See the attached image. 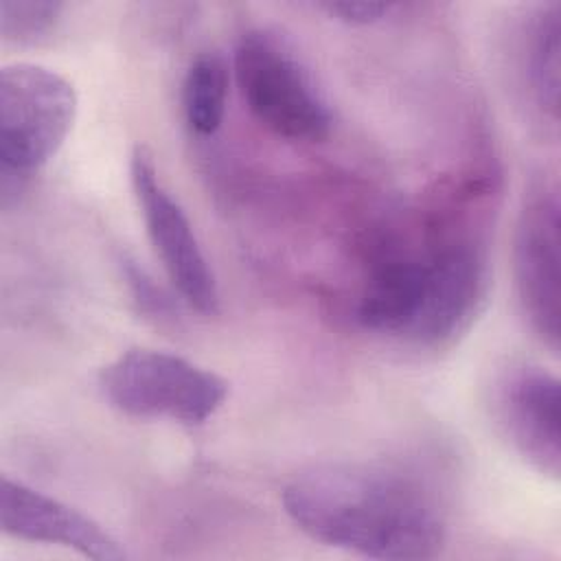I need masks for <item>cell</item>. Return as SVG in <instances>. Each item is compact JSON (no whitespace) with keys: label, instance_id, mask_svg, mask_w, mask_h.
I'll return each mask as SVG.
<instances>
[{"label":"cell","instance_id":"2","mask_svg":"<svg viewBox=\"0 0 561 561\" xmlns=\"http://www.w3.org/2000/svg\"><path fill=\"white\" fill-rule=\"evenodd\" d=\"M480 224L438 213L408 245L383 248L359 289V324L416 346H443L465 333L489 289Z\"/></svg>","mask_w":561,"mask_h":561},{"label":"cell","instance_id":"6","mask_svg":"<svg viewBox=\"0 0 561 561\" xmlns=\"http://www.w3.org/2000/svg\"><path fill=\"white\" fill-rule=\"evenodd\" d=\"M153 156L134 147L129 156V180L140 208L147 237L180 298L204 316L219 311V289L208 259L195 237V230L158 178Z\"/></svg>","mask_w":561,"mask_h":561},{"label":"cell","instance_id":"10","mask_svg":"<svg viewBox=\"0 0 561 561\" xmlns=\"http://www.w3.org/2000/svg\"><path fill=\"white\" fill-rule=\"evenodd\" d=\"M228 68L215 53L197 55L182 79V110L186 125L197 136H213L226 114Z\"/></svg>","mask_w":561,"mask_h":561},{"label":"cell","instance_id":"3","mask_svg":"<svg viewBox=\"0 0 561 561\" xmlns=\"http://www.w3.org/2000/svg\"><path fill=\"white\" fill-rule=\"evenodd\" d=\"M77 118L75 85L59 72L28 61L0 70L2 202L37 173L66 142Z\"/></svg>","mask_w":561,"mask_h":561},{"label":"cell","instance_id":"5","mask_svg":"<svg viewBox=\"0 0 561 561\" xmlns=\"http://www.w3.org/2000/svg\"><path fill=\"white\" fill-rule=\"evenodd\" d=\"M234 79L250 114L272 134L294 142H320L331 112L300 61L263 31L243 33L234 48Z\"/></svg>","mask_w":561,"mask_h":561},{"label":"cell","instance_id":"4","mask_svg":"<svg viewBox=\"0 0 561 561\" xmlns=\"http://www.w3.org/2000/svg\"><path fill=\"white\" fill-rule=\"evenodd\" d=\"M107 403L134 419H169L202 425L226 403L228 381L167 351L129 348L99 373Z\"/></svg>","mask_w":561,"mask_h":561},{"label":"cell","instance_id":"13","mask_svg":"<svg viewBox=\"0 0 561 561\" xmlns=\"http://www.w3.org/2000/svg\"><path fill=\"white\" fill-rule=\"evenodd\" d=\"M320 11H324L327 15L340 20V22H346V24H375L379 20H383L392 9L394 4L390 2H322L318 4Z\"/></svg>","mask_w":561,"mask_h":561},{"label":"cell","instance_id":"9","mask_svg":"<svg viewBox=\"0 0 561 561\" xmlns=\"http://www.w3.org/2000/svg\"><path fill=\"white\" fill-rule=\"evenodd\" d=\"M495 412L519 456L539 473L559 478V379L541 366H515L497 383Z\"/></svg>","mask_w":561,"mask_h":561},{"label":"cell","instance_id":"7","mask_svg":"<svg viewBox=\"0 0 561 561\" xmlns=\"http://www.w3.org/2000/svg\"><path fill=\"white\" fill-rule=\"evenodd\" d=\"M561 204L557 184L541 182L524 199L515 228V291L533 333L559 353L561 340Z\"/></svg>","mask_w":561,"mask_h":561},{"label":"cell","instance_id":"8","mask_svg":"<svg viewBox=\"0 0 561 561\" xmlns=\"http://www.w3.org/2000/svg\"><path fill=\"white\" fill-rule=\"evenodd\" d=\"M0 528L9 537L61 546L96 561L127 557L99 522L7 473L0 478Z\"/></svg>","mask_w":561,"mask_h":561},{"label":"cell","instance_id":"11","mask_svg":"<svg viewBox=\"0 0 561 561\" xmlns=\"http://www.w3.org/2000/svg\"><path fill=\"white\" fill-rule=\"evenodd\" d=\"M559 55H561V4L543 7L528 28L526 72L530 92L543 114L557 118L559 110Z\"/></svg>","mask_w":561,"mask_h":561},{"label":"cell","instance_id":"1","mask_svg":"<svg viewBox=\"0 0 561 561\" xmlns=\"http://www.w3.org/2000/svg\"><path fill=\"white\" fill-rule=\"evenodd\" d=\"M283 508L307 537L373 559H434L447 541L436 491L392 462L313 465L287 482Z\"/></svg>","mask_w":561,"mask_h":561},{"label":"cell","instance_id":"12","mask_svg":"<svg viewBox=\"0 0 561 561\" xmlns=\"http://www.w3.org/2000/svg\"><path fill=\"white\" fill-rule=\"evenodd\" d=\"M64 4L48 0H2L0 37L7 44L33 46L55 33Z\"/></svg>","mask_w":561,"mask_h":561}]
</instances>
